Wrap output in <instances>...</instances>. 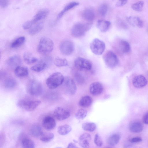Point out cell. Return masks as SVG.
I'll use <instances>...</instances> for the list:
<instances>
[{
    "label": "cell",
    "instance_id": "1",
    "mask_svg": "<svg viewBox=\"0 0 148 148\" xmlns=\"http://www.w3.org/2000/svg\"><path fill=\"white\" fill-rule=\"evenodd\" d=\"M54 43L50 38L46 37H42L37 47V50L40 54L46 55L51 52L53 48Z\"/></svg>",
    "mask_w": 148,
    "mask_h": 148
},
{
    "label": "cell",
    "instance_id": "2",
    "mask_svg": "<svg viewBox=\"0 0 148 148\" xmlns=\"http://www.w3.org/2000/svg\"><path fill=\"white\" fill-rule=\"evenodd\" d=\"M64 79L61 73L56 72L52 74L47 78L46 84L49 88L53 89L62 84Z\"/></svg>",
    "mask_w": 148,
    "mask_h": 148
},
{
    "label": "cell",
    "instance_id": "3",
    "mask_svg": "<svg viewBox=\"0 0 148 148\" xmlns=\"http://www.w3.org/2000/svg\"><path fill=\"white\" fill-rule=\"evenodd\" d=\"M27 93L33 96L40 95L43 92L42 86L39 82L36 80L32 79L27 83L26 86Z\"/></svg>",
    "mask_w": 148,
    "mask_h": 148
},
{
    "label": "cell",
    "instance_id": "4",
    "mask_svg": "<svg viewBox=\"0 0 148 148\" xmlns=\"http://www.w3.org/2000/svg\"><path fill=\"white\" fill-rule=\"evenodd\" d=\"M41 101L28 99H23L19 100L17 105L19 108L27 111L34 110L41 103Z\"/></svg>",
    "mask_w": 148,
    "mask_h": 148
},
{
    "label": "cell",
    "instance_id": "5",
    "mask_svg": "<svg viewBox=\"0 0 148 148\" xmlns=\"http://www.w3.org/2000/svg\"><path fill=\"white\" fill-rule=\"evenodd\" d=\"M92 26L91 23H77L72 28V35L75 37H80L84 35Z\"/></svg>",
    "mask_w": 148,
    "mask_h": 148
},
{
    "label": "cell",
    "instance_id": "6",
    "mask_svg": "<svg viewBox=\"0 0 148 148\" xmlns=\"http://www.w3.org/2000/svg\"><path fill=\"white\" fill-rule=\"evenodd\" d=\"M90 47L93 53L96 55H100L104 51L106 46L103 41L99 39L95 38L91 42Z\"/></svg>",
    "mask_w": 148,
    "mask_h": 148
},
{
    "label": "cell",
    "instance_id": "7",
    "mask_svg": "<svg viewBox=\"0 0 148 148\" xmlns=\"http://www.w3.org/2000/svg\"><path fill=\"white\" fill-rule=\"evenodd\" d=\"M103 60L106 65L110 68L115 67L118 63L117 56L111 51H108L105 53L103 56Z\"/></svg>",
    "mask_w": 148,
    "mask_h": 148
},
{
    "label": "cell",
    "instance_id": "8",
    "mask_svg": "<svg viewBox=\"0 0 148 148\" xmlns=\"http://www.w3.org/2000/svg\"><path fill=\"white\" fill-rule=\"evenodd\" d=\"M61 52L63 54L68 56L71 55L74 50V45L72 42L68 40L62 41L60 46Z\"/></svg>",
    "mask_w": 148,
    "mask_h": 148
},
{
    "label": "cell",
    "instance_id": "9",
    "mask_svg": "<svg viewBox=\"0 0 148 148\" xmlns=\"http://www.w3.org/2000/svg\"><path fill=\"white\" fill-rule=\"evenodd\" d=\"M66 91L69 94L73 95L76 92L77 87L73 80L69 77H65L63 83Z\"/></svg>",
    "mask_w": 148,
    "mask_h": 148
},
{
    "label": "cell",
    "instance_id": "10",
    "mask_svg": "<svg viewBox=\"0 0 148 148\" xmlns=\"http://www.w3.org/2000/svg\"><path fill=\"white\" fill-rule=\"evenodd\" d=\"M74 64L77 68L81 69L90 70L92 67V64L88 60L81 57L75 59Z\"/></svg>",
    "mask_w": 148,
    "mask_h": 148
},
{
    "label": "cell",
    "instance_id": "11",
    "mask_svg": "<svg viewBox=\"0 0 148 148\" xmlns=\"http://www.w3.org/2000/svg\"><path fill=\"white\" fill-rule=\"evenodd\" d=\"M55 117L59 121H62L68 118L70 115V112L67 110L61 107H58L53 112Z\"/></svg>",
    "mask_w": 148,
    "mask_h": 148
},
{
    "label": "cell",
    "instance_id": "12",
    "mask_svg": "<svg viewBox=\"0 0 148 148\" xmlns=\"http://www.w3.org/2000/svg\"><path fill=\"white\" fill-rule=\"evenodd\" d=\"M18 140L23 148H33L35 147L34 141L25 134H21L19 136Z\"/></svg>",
    "mask_w": 148,
    "mask_h": 148
},
{
    "label": "cell",
    "instance_id": "13",
    "mask_svg": "<svg viewBox=\"0 0 148 148\" xmlns=\"http://www.w3.org/2000/svg\"><path fill=\"white\" fill-rule=\"evenodd\" d=\"M147 83V79L143 76L139 75L135 77L132 80L134 86L138 88H143L146 85Z\"/></svg>",
    "mask_w": 148,
    "mask_h": 148
},
{
    "label": "cell",
    "instance_id": "14",
    "mask_svg": "<svg viewBox=\"0 0 148 148\" xmlns=\"http://www.w3.org/2000/svg\"><path fill=\"white\" fill-rule=\"evenodd\" d=\"M42 123L43 126L45 129L49 130L53 129L56 125L55 119L50 116L45 117L43 119Z\"/></svg>",
    "mask_w": 148,
    "mask_h": 148
},
{
    "label": "cell",
    "instance_id": "15",
    "mask_svg": "<svg viewBox=\"0 0 148 148\" xmlns=\"http://www.w3.org/2000/svg\"><path fill=\"white\" fill-rule=\"evenodd\" d=\"M103 90L102 85L98 82H93L90 86V92L93 95L96 96L100 95L102 92Z\"/></svg>",
    "mask_w": 148,
    "mask_h": 148
},
{
    "label": "cell",
    "instance_id": "16",
    "mask_svg": "<svg viewBox=\"0 0 148 148\" xmlns=\"http://www.w3.org/2000/svg\"><path fill=\"white\" fill-rule=\"evenodd\" d=\"M21 63L20 57L18 55H15L9 58L7 62V65L10 68L15 69L19 66Z\"/></svg>",
    "mask_w": 148,
    "mask_h": 148
},
{
    "label": "cell",
    "instance_id": "17",
    "mask_svg": "<svg viewBox=\"0 0 148 148\" xmlns=\"http://www.w3.org/2000/svg\"><path fill=\"white\" fill-rule=\"evenodd\" d=\"M91 139V136L89 134L87 133L83 134L79 138V145L82 147H87L90 145Z\"/></svg>",
    "mask_w": 148,
    "mask_h": 148
},
{
    "label": "cell",
    "instance_id": "18",
    "mask_svg": "<svg viewBox=\"0 0 148 148\" xmlns=\"http://www.w3.org/2000/svg\"><path fill=\"white\" fill-rule=\"evenodd\" d=\"M111 25L110 22L108 21L99 20L97 23V27L101 32H105L109 29Z\"/></svg>",
    "mask_w": 148,
    "mask_h": 148
},
{
    "label": "cell",
    "instance_id": "19",
    "mask_svg": "<svg viewBox=\"0 0 148 148\" xmlns=\"http://www.w3.org/2000/svg\"><path fill=\"white\" fill-rule=\"evenodd\" d=\"M49 10L47 9L41 10L35 15L32 21L34 24L45 18L48 14Z\"/></svg>",
    "mask_w": 148,
    "mask_h": 148
},
{
    "label": "cell",
    "instance_id": "20",
    "mask_svg": "<svg viewBox=\"0 0 148 148\" xmlns=\"http://www.w3.org/2000/svg\"><path fill=\"white\" fill-rule=\"evenodd\" d=\"M127 20L129 23L132 26H136L139 28H142L143 26L142 20L138 17L129 16L127 18Z\"/></svg>",
    "mask_w": 148,
    "mask_h": 148
},
{
    "label": "cell",
    "instance_id": "21",
    "mask_svg": "<svg viewBox=\"0 0 148 148\" xmlns=\"http://www.w3.org/2000/svg\"><path fill=\"white\" fill-rule=\"evenodd\" d=\"M14 73L17 77L23 78L26 77L28 75L29 71L27 68L19 66L15 69Z\"/></svg>",
    "mask_w": 148,
    "mask_h": 148
},
{
    "label": "cell",
    "instance_id": "22",
    "mask_svg": "<svg viewBox=\"0 0 148 148\" xmlns=\"http://www.w3.org/2000/svg\"><path fill=\"white\" fill-rule=\"evenodd\" d=\"M143 129L142 123L140 121H136L131 123L129 126L130 131L134 133H139L141 132Z\"/></svg>",
    "mask_w": 148,
    "mask_h": 148
},
{
    "label": "cell",
    "instance_id": "23",
    "mask_svg": "<svg viewBox=\"0 0 148 148\" xmlns=\"http://www.w3.org/2000/svg\"><path fill=\"white\" fill-rule=\"evenodd\" d=\"M43 133L41 127L37 125H33L29 130L30 135L35 137H40Z\"/></svg>",
    "mask_w": 148,
    "mask_h": 148
},
{
    "label": "cell",
    "instance_id": "24",
    "mask_svg": "<svg viewBox=\"0 0 148 148\" xmlns=\"http://www.w3.org/2000/svg\"><path fill=\"white\" fill-rule=\"evenodd\" d=\"M3 84L5 88L8 89H12L16 86L17 82L16 80L13 78L8 77L6 78L4 80Z\"/></svg>",
    "mask_w": 148,
    "mask_h": 148
},
{
    "label": "cell",
    "instance_id": "25",
    "mask_svg": "<svg viewBox=\"0 0 148 148\" xmlns=\"http://www.w3.org/2000/svg\"><path fill=\"white\" fill-rule=\"evenodd\" d=\"M79 4L78 2H72L68 3L59 14L57 16V20L60 19L66 12L77 6Z\"/></svg>",
    "mask_w": 148,
    "mask_h": 148
},
{
    "label": "cell",
    "instance_id": "26",
    "mask_svg": "<svg viewBox=\"0 0 148 148\" xmlns=\"http://www.w3.org/2000/svg\"><path fill=\"white\" fill-rule=\"evenodd\" d=\"M82 16L84 18L88 21H92L95 17V14L94 11L92 9H87L83 11Z\"/></svg>",
    "mask_w": 148,
    "mask_h": 148
},
{
    "label": "cell",
    "instance_id": "27",
    "mask_svg": "<svg viewBox=\"0 0 148 148\" xmlns=\"http://www.w3.org/2000/svg\"><path fill=\"white\" fill-rule=\"evenodd\" d=\"M92 102V98L89 96H85L82 97L79 101V105L83 108L90 106Z\"/></svg>",
    "mask_w": 148,
    "mask_h": 148
},
{
    "label": "cell",
    "instance_id": "28",
    "mask_svg": "<svg viewBox=\"0 0 148 148\" xmlns=\"http://www.w3.org/2000/svg\"><path fill=\"white\" fill-rule=\"evenodd\" d=\"M47 61L42 60L31 68V69L33 71L39 72L43 70L47 66Z\"/></svg>",
    "mask_w": 148,
    "mask_h": 148
},
{
    "label": "cell",
    "instance_id": "29",
    "mask_svg": "<svg viewBox=\"0 0 148 148\" xmlns=\"http://www.w3.org/2000/svg\"><path fill=\"white\" fill-rule=\"evenodd\" d=\"M120 138V135L115 133L110 135L107 140V143L111 146H114L118 143Z\"/></svg>",
    "mask_w": 148,
    "mask_h": 148
},
{
    "label": "cell",
    "instance_id": "30",
    "mask_svg": "<svg viewBox=\"0 0 148 148\" xmlns=\"http://www.w3.org/2000/svg\"><path fill=\"white\" fill-rule=\"evenodd\" d=\"M23 58L25 62L28 64L34 63L38 60V59L34 56L29 52H25L23 55Z\"/></svg>",
    "mask_w": 148,
    "mask_h": 148
},
{
    "label": "cell",
    "instance_id": "31",
    "mask_svg": "<svg viewBox=\"0 0 148 148\" xmlns=\"http://www.w3.org/2000/svg\"><path fill=\"white\" fill-rule=\"evenodd\" d=\"M71 129L70 125L65 124L59 126L58 128L57 131L59 134L64 135L69 133Z\"/></svg>",
    "mask_w": 148,
    "mask_h": 148
},
{
    "label": "cell",
    "instance_id": "32",
    "mask_svg": "<svg viewBox=\"0 0 148 148\" xmlns=\"http://www.w3.org/2000/svg\"><path fill=\"white\" fill-rule=\"evenodd\" d=\"M44 24L40 22L38 23L32 28L29 31V34L31 36H34L39 32L43 29Z\"/></svg>",
    "mask_w": 148,
    "mask_h": 148
},
{
    "label": "cell",
    "instance_id": "33",
    "mask_svg": "<svg viewBox=\"0 0 148 148\" xmlns=\"http://www.w3.org/2000/svg\"><path fill=\"white\" fill-rule=\"evenodd\" d=\"M119 46L120 50L123 53H126L130 51V45L129 43L125 40H120L119 42Z\"/></svg>",
    "mask_w": 148,
    "mask_h": 148
},
{
    "label": "cell",
    "instance_id": "34",
    "mask_svg": "<svg viewBox=\"0 0 148 148\" xmlns=\"http://www.w3.org/2000/svg\"><path fill=\"white\" fill-rule=\"evenodd\" d=\"M82 129L84 130L90 132L94 131L96 129V125L92 122H86L82 125Z\"/></svg>",
    "mask_w": 148,
    "mask_h": 148
},
{
    "label": "cell",
    "instance_id": "35",
    "mask_svg": "<svg viewBox=\"0 0 148 148\" xmlns=\"http://www.w3.org/2000/svg\"><path fill=\"white\" fill-rule=\"evenodd\" d=\"M54 137L53 134L51 133H43L40 137V140L43 142L47 143L51 141Z\"/></svg>",
    "mask_w": 148,
    "mask_h": 148
},
{
    "label": "cell",
    "instance_id": "36",
    "mask_svg": "<svg viewBox=\"0 0 148 148\" xmlns=\"http://www.w3.org/2000/svg\"><path fill=\"white\" fill-rule=\"evenodd\" d=\"M25 38L24 36L20 37L14 41L11 45L12 48H16L22 45L25 42Z\"/></svg>",
    "mask_w": 148,
    "mask_h": 148
},
{
    "label": "cell",
    "instance_id": "37",
    "mask_svg": "<svg viewBox=\"0 0 148 148\" xmlns=\"http://www.w3.org/2000/svg\"><path fill=\"white\" fill-rule=\"evenodd\" d=\"M54 63L56 66L59 67L66 66L68 64L66 59L59 58H56L55 59Z\"/></svg>",
    "mask_w": 148,
    "mask_h": 148
},
{
    "label": "cell",
    "instance_id": "38",
    "mask_svg": "<svg viewBox=\"0 0 148 148\" xmlns=\"http://www.w3.org/2000/svg\"><path fill=\"white\" fill-rule=\"evenodd\" d=\"M87 114V110L81 108L78 110L75 114V117L78 119H83L86 116Z\"/></svg>",
    "mask_w": 148,
    "mask_h": 148
},
{
    "label": "cell",
    "instance_id": "39",
    "mask_svg": "<svg viewBox=\"0 0 148 148\" xmlns=\"http://www.w3.org/2000/svg\"><path fill=\"white\" fill-rule=\"evenodd\" d=\"M143 5L144 2L142 1H139L133 4L132 8L135 11L140 12L143 10Z\"/></svg>",
    "mask_w": 148,
    "mask_h": 148
},
{
    "label": "cell",
    "instance_id": "40",
    "mask_svg": "<svg viewBox=\"0 0 148 148\" xmlns=\"http://www.w3.org/2000/svg\"><path fill=\"white\" fill-rule=\"evenodd\" d=\"M108 10V6L106 4H101L98 8V12L100 16L104 17L107 13Z\"/></svg>",
    "mask_w": 148,
    "mask_h": 148
},
{
    "label": "cell",
    "instance_id": "41",
    "mask_svg": "<svg viewBox=\"0 0 148 148\" xmlns=\"http://www.w3.org/2000/svg\"><path fill=\"white\" fill-rule=\"evenodd\" d=\"M94 142L96 145L98 147H101L103 143L101 139L98 134H96L95 136Z\"/></svg>",
    "mask_w": 148,
    "mask_h": 148
},
{
    "label": "cell",
    "instance_id": "42",
    "mask_svg": "<svg viewBox=\"0 0 148 148\" xmlns=\"http://www.w3.org/2000/svg\"><path fill=\"white\" fill-rule=\"evenodd\" d=\"M75 78L76 81L79 84H82L84 82V78L82 75L78 73H76L75 75Z\"/></svg>",
    "mask_w": 148,
    "mask_h": 148
},
{
    "label": "cell",
    "instance_id": "43",
    "mask_svg": "<svg viewBox=\"0 0 148 148\" xmlns=\"http://www.w3.org/2000/svg\"><path fill=\"white\" fill-rule=\"evenodd\" d=\"M34 24L32 20L25 22L23 25V27L24 29H27L31 27Z\"/></svg>",
    "mask_w": 148,
    "mask_h": 148
},
{
    "label": "cell",
    "instance_id": "44",
    "mask_svg": "<svg viewBox=\"0 0 148 148\" xmlns=\"http://www.w3.org/2000/svg\"><path fill=\"white\" fill-rule=\"evenodd\" d=\"M9 3V0H0L1 7L3 8L7 7Z\"/></svg>",
    "mask_w": 148,
    "mask_h": 148
},
{
    "label": "cell",
    "instance_id": "45",
    "mask_svg": "<svg viewBox=\"0 0 148 148\" xmlns=\"http://www.w3.org/2000/svg\"><path fill=\"white\" fill-rule=\"evenodd\" d=\"M142 141L141 138L138 137H136L131 138L129 141L132 143H138L141 142Z\"/></svg>",
    "mask_w": 148,
    "mask_h": 148
},
{
    "label": "cell",
    "instance_id": "46",
    "mask_svg": "<svg viewBox=\"0 0 148 148\" xmlns=\"http://www.w3.org/2000/svg\"><path fill=\"white\" fill-rule=\"evenodd\" d=\"M116 5L117 7H121L125 5L127 2V0H118Z\"/></svg>",
    "mask_w": 148,
    "mask_h": 148
},
{
    "label": "cell",
    "instance_id": "47",
    "mask_svg": "<svg viewBox=\"0 0 148 148\" xmlns=\"http://www.w3.org/2000/svg\"><path fill=\"white\" fill-rule=\"evenodd\" d=\"M143 120L144 123L146 124H148V112L146 113L144 115Z\"/></svg>",
    "mask_w": 148,
    "mask_h": 148
},
{
    "label": "cell",
    "instance_id": "48",
    "mask_svg": "<svg viewBox=\"0 0 148 148\" xmlns=\"http://www.w3.org/2000/svg\"><path fill=\"white\" fill-rule=\"evenodd\" d=\"M67 147L77 148V147L74 143L71 142L69 143Z\"/></svg>",
    "mask_w": 148,
    "mask_h": 148
},
{
    "label": "cell",
    "instance_id": "49",
    "mask_svg": "<svg viewBox=\"0 0 148 148\" xmlns=\"http://www.w3.org/2000/svg\"></svg>",
    "mask_w": 148,
    "mask_h": 148
}]
</instances>
